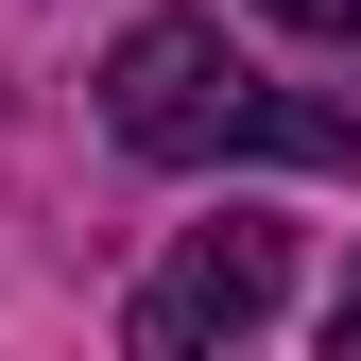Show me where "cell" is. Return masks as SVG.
<instances>
[{
	"label": "cell",
	"instance_id": "obj_1",
	"mask_svg": "<svg viewBox=\"0 0 361 361\" xmlns=\"http://www.w3.org/2000/svg\"><path fill=\"white\" fill-rule=\"evenodd\" d=\"M104 138L155 155V172H207V155H293V172H344L361 155V104H310V86L241 69L224 18H138L104 52Z\"/></svg>",
	"mask_w": 361,
	"mask_h": 361
},
{
	"label": "cell",
	"instance_id": "obj_2",
	"mask_svg": "<svg viewBox=\"0 0 361 361\" xmlns=\"http://www.w3.org/2000/svg\"><path fill=\"white\" fill-rule=\"evenodd\" d=\"M276 293H293V224L224 207V224H190V241L138 276V310H121V361H241L258 327H276Z\"/></svg>",
	"mask_w": 361,
	"mask_h": 361
},
{
	"label": "cell",
	"instance_id": "obj_3",
	"mask_svg": "<svg viewBox=\"0 0 361 361\" xmlns=\"http://www.w3.org/2000/svg\"><path fill=\"white\" fill-rule=\"evenodd\" d=\"M258 18H293V35H327V52H361V0H258Z\"/></svg>",
	"mask_w": 361,
	"mask_h": 361
},
{
	"label": "cell",
	"instance_id": "obj_4",
	"mask_svg": "<svg viewBox=\"0 0 361 361\" xmlns=\"http://www.w3.org/2000/svg\"><path fill=\"white\" fill-rule=\"evenodd\" d=\"M327 361H361V276H344V310H327Z\"/></svg>",
	"mask_w": 361,
	"mask_h": 361
}]
</instances>
